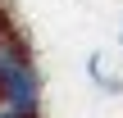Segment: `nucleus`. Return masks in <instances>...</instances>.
Instances as JSON below:
<instances>
[{
    "label": "nucleus",
    "mask_w": 123,
    "mask_h": 118,
    "mask_svg": "<svg viewBox=\"0 0 123 118\" xmlns=\"http://www.w3.org/2000/svg\"><path fill=\"white\" fill-rule=\"evenodd\" d=\"M0 105L23 109V114H37V105H41V77H37L32 59L18 55L14 45L0 50Z\"/></svg>",
    "instance_id": "obj_1"
},
{
    "label": "nucleus",
    "mask_w": 123,
    "mask_h": 118,
    "mask_svg": "<svg viewBox=\"0 0 123 118\" xmlns=\"http://www.w3.org/2000/svg\"><path fill=\"white\" fill-rule=\"evenodd\" d=\"M0 118H37V114H23V109H9V105H0Z\"/></svg>",
    "instance_id": "obj_2"
},
{
    "label": "nucleus",
    "mask_w": 123,
    "mask_h": 118,
    "mask_svg": "<svg viewBox=\"0 0 123 118\" xmlns=\"http://www.w3.org/2000/svg\"><path fill=\"white\" fill-rule=\"evenodd\" d=\"M5 45H14V41H9V23L0 18V50H5Z\"/></svg>",
    "instance_id": "obj_3"
}]
</instances>
